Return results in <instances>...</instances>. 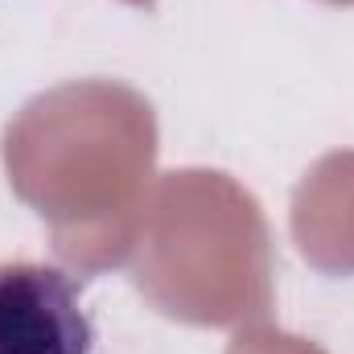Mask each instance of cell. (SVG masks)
<instances>
[{
  "label": "cell",
  "mask_w": 354,
  "mask_h": 354,
  "mask_svg": "<svg viewBox=\"0 0 354 354\" xmlns=\"http://www.w3.org/2000/svg\"><path fill=\"white\" fill-rule=\"evenodd\" d=\"M95 326L79 284L50 264H0V354H91Z\"/></svg>",
  "instance_id": "1"
}]
</instances>
